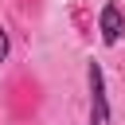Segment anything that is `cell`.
Here are the masks:
<instances>
[{
  "label": "cell",
  "instance_id": "5b68a950",
  "mask_svg": "<svg viewBox=\"0 0 125 125\" xmlns=\"http://www.w3.org/2000/svg\"><path fill=\"white\" fill-rule=\"evenodd\" d=\"M12 4L20 8L23 20H39V16H43V0H12Z\"/></svg>",
  "mask_w": 125,
  "mask_h": 125
},
{
  "label": "cell",
  "instance_id": "7a4b0ae2",
  "mask_svg": "<svg viewBox=\"0 0 125 125\" xmlns=\"http://www.w3.org/2000/svg\"><path fill=\"white\" fill-rule=\"evenodd\" d=\"M86 125H113V102L102 62H86Z\"/></svg>",
  "mask_w": 125,
  "mask_h": 125
},
{
  "label": "cell",
  "instance_id": "277c9868",
  "mask_svg": "<svg viewBox=\"0 0 125 125\" xmlns=\"http://www.w3.org/2000/svg\"><path fill=\"white\" fill-rule=\"evenodd\" d=\"M70 20H74V27H78V39H94V23H98V16H94V8L90 4H74L70 8Z\"/></svg>",
  "mask_w": 125,
  "mask_h": 125
},
{
  "label": "cell",
  "instance_id": "8992f818",
  "mask_svg": "<svg viewBox=\"0 0 125 125\" xmlns=\"http://www.w3.org/2000/svg\"><path fill=\"white\" fill-rule=\"evenodd\" d=\"M8 51H12V39H8V27L0 23V62L8 59Z\"/></svg>",
  "mask_w": 125,
  "mask_h": 125
},
{
  "label": "cell",
  "instance_id": "6da1fadb",
  "mask_svg": "<svg viewBox=\"0 0 125 125\" xmlns=\"http://www.w3.org/2000/svg\"><path fill=\"white\" fill-rule=\"evenodd\" d=\"M4 117L16 121V125H31L47 102V86L43 78L31 70V66H16L8 78H4Z\"/></svg>",
  "mask_w": 125,
  "mask_h": 125
},
{
  "label": "cell",
  "instance_id": "3957f363",
  "mask_svg": "<svg viewBox=\"0 0 125 125\" xmlns=\"http://www.w3.org/2000/svg\"><path fill=\"white\" fill-rule=\"evenodd\" d=\"M94 27L102 31V43H105V47H117L121 35H125V8H121L117 0H105L102 12H98V23H94Z\"/></svg>",
  "mask_w": 125,
  "mask_h": 125
}]
</instances>
